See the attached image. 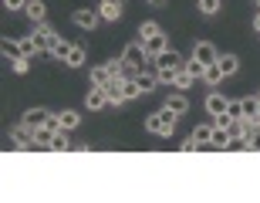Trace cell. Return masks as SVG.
I'll use <instances>...</instances> for the list:
<instances>
[{"instance_id":"obj_30","label":"cell","mask_w":260,"mask_h":203,"mask_svg":"<svg viewBox=\"0 0 260 203\" xmlns=\"http://www.w3.org/2000/svg\"><path fill=\"white\" fill-rule=\"evenodd\" d=\"M142 95V88H139V81L135 78H125V102H132V98Z\"/></svg>"},{"instance_id":"obj_13","label":"cell","mask_w":260,"mask_h":203,"mask_svg":"<svg viewBox=\"0 0 260 203\" xmlns=\"http://www.w3.org/2000/svg\"><path fill=\"white\" fill-rule=\"evenodd\" d=\"M226 102H230V98H223L220 92H210V95H206V112H210L213 119L223 115V112H226Z\"/></svg>"},{"instance_id":"obj_33","label":"cell","mask_w":260,"mask_h":203,"mask_svg":"<svg viewBox=\"0 0 260 203\" xmlns=\"http://www.w3.org/2000/svg\"><path fill=\"white\" fill-rule=\"evenodd\" d=\"M122 17V7H108V4H102V20H118Z\"/></svg>"},{"instance_id":"obj_3","label":"cell","mask_w":260,"mask_h":203,"mask_svg":"<svg viewBox=\"0 0 260 203\" xmlns=\"http://www.w3.org/2000/svg\"><path fill=\"white\" fill-rule=\"evenodd\" d=\"M176 112L173 108H159V112H152V115H145V129H149V132L152 135H173V129H176Z\"/></svg>"},{"instance_id":"obj_20","label":"cell","mask_w":260,"mask_h":203,"mask_svg":"<svg viewBox=\"0 0 260 203\" xmlns=\"http://www.w3.org/2000/svg\"><path fill=\"white\" fill-rule=\"evenodd\" d=\"M48 149H54V153H68V149H71V142H68V129H58V132H54V139H51Z\"/></svg>"},{"instance_id":"obj_42","label":"cell","mask_w":260,"mask_h":203,"mask_svg":"<svg viewBox=\"0 0 260 203\" xmlns=\"http://www.w3.org/2000/svg\"><path fill=\"white\" fill-rule=\"evenodd\" d=\"M149 4H155V7H162V4H166V0H149Z\"/></svg>"},{"instance_id":"obj_16","label":"cell","mask_w":260,"mask_h":203,"mask_svg":"<svg viewBox=\"0 0 260 203\" xmlns=\"http://www.w3.org/2000/svg\"><path fill=\"white\" fill-rule=\"evenodd\" d=\"M135 81H139V88H142V95H149V92L159 85V75H155V71H142V75H135Z\"/></svg>"},{"instance_id":"obj_27","label":"cell","mask_w":260,"mask_h":203,"mask_svg":"<svg viewBox=\"0 0 260 203\" xmlns=\"http://www.w3.org/2000/svg\"><path fill=\"white\" fill-rule=\"evenodd\" d=\"M196 7H200L203 17H216V14H220V0H200Z\"/></svg>"},{"instance_id":"obj_17","label":"cell","mask_w":260,"mask_h":203,"mask_svg":"<svg viewBox=\"0 0 260 203\" xmlns=\"http://www.w3.org/2000/svg\"><path fill=\"white\" fill-rule=\"evenodd\" d=\"M48 54H51V58H58V61H68V54H71V44H68V41L58 34V41L51 44V51H48Z\"/></svg>"},{"instance_id":"obj_21","label":"cell","mask_w":260,"mask_h":203,"mask_svg":"<svg viewBox=\"0 0 260 203\" xmlns=\"http://www.w3.org/2000/svg\"><path fill=\"white\" fill-rule=\"evenodd\" d=\"M193 85H196V78L189 75L186 68H183V71H176V78H173V88H179V92H186V88H193Z\"/></svg>"},{"instance_id":"obj_1","label":"cell","mask_w":260,"mask_h":203,"mask_svg":"<svg viewBox=\"0 0 260 203\" xmlns=\"http://www.w3.org/2000/svg\"><path fill=\"white\" fill-rule=\"evenodd\" d=\"M122 61H125V78L142 75V71H149V65H152V58H149V51H145L142 41H132V44L122 51Z\"/></svg>"},{"instance_id":"obj_8","label":"cell","mask_w":260,"mask_h":203,"mask_svg":"<svg viewBox=\"0 0 260 203\" xmlns=\"http://www.w3.org/2000/svg\"><path fill=\"white\" fill-rule=\"evenodd\" d=\"M81 31H95L98 20H102V10H75V17H71Z\"/></svg>"},{"instance_id":"obj_2","label":"cell","mask_w":260,"mask_h":203,"mask_svg":"<svg viewBox=\"0 0 260 203\" xmlns=\"http://www.w3.org/2000/svg\"><path fill=\"white\" fill-rule=\"evenodd\" d=\"M152 68H155V75H159V81L173 85L176 71H183V68H186V58L179 54V51H162L159 58H152Z\"/></svg>"},{"instance_id":"obj_5","label":"cell","mask_w":260,"mask_h":203,"mask_svg":"<svg viewBox=\"0 0 260 203\" xmlns=\"http://www.w3.org/2000/svg\"><path fill=\"white\" fill-rule=\"evenodd\" d=\"M30 38H34V44H38V54H41V51H51V44L58 41V31L51 27V24H38V31H34Z\"/></svg>"},{"instance_id":"obj_24","label":"cell","mask_w":260,"mask_h":203,"mask_svg":"<svg viewBox=\"0 0 260 203\" xmlns=\"http://www.w3.org/2000/svg\"><path fill=\"white\" fill-rule=\"evenodd\" d=\"M58 122H61V129H75L78 122H81V115H78L75 108H64V112L58 115Z\"/></svg>"},{"instance_id":"obj_12","label":"cell","mask_w":260,"mask_h":203,"mask_svg":"<svg viewBox=\"0 0 260 203\" xmlns=\"http://www.w3.org/2000/svg\"><path fill=\"white\" fill-rule=\"evenodd\" d=\"M48 119H51V112H48V108H27L20 122H24V126H30V129H38V126H44Z\"/></svg>"},{"instance_id":"obj_4","label":"cell","mask_w":260,"mask_h":203,"mask_svg":"<svg viewBox=\"0 0 260 203\" xmlns=\"http://www.w3.org/2000/svg\"><path fill=\"white\" fill-rule=\"evenodd\" d=\"M58 129H61L58 115H51L48 122H44V126H38V129H34V146H44V149H48V146H51V139H54V132H58Z\"/></svg>"},{"instance_id":"obj_37","label":"cell","mask_w":260,"mask_h":203,"mask_svg":"<svg viewBox=\"0 0 260 203\" xmlns=\"http://www.w3.org/2000/svg\"><path fill=\"white\" fill-rule=\"evenodd\" d=\"M4 7H7V10H24V7H27V0H4Z\"/></svg>"},{"instance_id":"obj_10","label":"cell","mask_w":260,"mask_h":203,"mask_svg":"<svg viewBox=\"0 0 260 203\" xmlns=\"http://www.w3.org/2000/svg\"><path fill=\"white\" fill-rule=\"evenodd\" d=\"M10 139H14V146H17V149H30V146H34V129L20 122V126L10 132Z\"/></svg>"},{"instance_id":"obj_6","label":"cell","mask_w":260,"mask_h":203,"mask_svg":"<svg viewBox=\"0 0 260 203\" xmlns=\"http://www.w3.org/2000/svg\"><path fill=\"white\" fill-rule=\"evenodd\" d=\"M102 88H105V95H108V105H122L125 102V78H108Z\"/></svg>"},{"instance_id":"obj_7","label":"cell","mask_w":260,"mask_h":203,"mask_svg":"<svg viewBox=\"0 0 260 203\" xmlns=\"http://www.w3.org/2000/svg\"><path fill=\"white\" fill-rule=\"evenodd\" d=\"M193 58L203 61V65H216V61H220V51H216V44H210V41H196Z\"/></svg>"},{"instance_id":"obj_19","label":"cell","mask_w":260,"mask_h":203,"mask_svg":"<svg viewBox=\"0 0 260 203\" xmlns=\"http://www.w3.org/2000/svg\"><path fill=\"white\" fill-rule=\"evenodd\" d=\"M220 68H223L226 78L237 75V71H240V58H237V54H220Z\"/></svg>"},{"instance_id":"obj_31","label":"cell","mask_w":260,"mask_h":203,"mask_svg":"<svg viewBox=\"0 0 260 203\" xmlns=\"http://www.w3.org/2000/svg\"><path fill=\"white\" fill-rule=\"evenodd\" d=\"M159 31H162V27H159L155 20H145L142 27H139V34H142V41H145V38H152V34H159Z\"/></svg>"},{"instance_id":"obj_29","label":"cell","mask_w":260,"mask_h":203,"mask_svg":"<svg viewBox=\"0 0 260 203\" xmlns=\"http://www.w3.org/2000/svg\"><path fill=\"white\" fill-rule=\"evenodd\" d=\"M108 78H112V75H108V68H105V65H98V68H91V85H105Z\"/></svg>"},{"instance_id":"obj_40","label":"cell","mask_w":260,"mask_h":203,"mask_svg":"<svg viewBox=\"0 0 260 203\" xmlns=\"http://www.w3.org/2000/svg\"><path fill=\"white\" fill-rule=\"evenodd\" d=\"M102 4H108V7H125L122 0H102Z\"/></svg>"},{"instance_id":"obj_18","label":"cell","mask_w":260,"mask_h":203,"mask_svg":"<svg viewBox=\"0 0 260 203\" xmlns=\"http://www.w3.org/2000/svg\"><path fill=\"white\" fill-rule=\"evenodd\" d=\"M223 68H220V61H216V65H206V71H203V81H206V85H220L223 81Z\"/></svg>"},{"instance_id":"obj_44","label":"cell","mask_w":260,"mask_h":203,"mask_svg":"<svg viewBox=\"0 0 260 203\" xmlns=\"http://www.w3.org/2000/svg\"><path fill=\"white\" fill-rule=\"evenodd\" d=\"M257 98H260V95H257ZM257 119H260V112H257Z\"/></svg>"},{"instance_id":"obj_14","label":"cell","mask_w":260,"mask_h":203,"mask_svg":"<svg viewBox=\"0 0 260 203\" xmlns=\"http://www.w3.org/2000/svg\"><path fill=\"white\" fill-rule=\"evenodd\" d=\"M27 17L34 20V24H44V17H48V7H44V0H27Z\"/></svg>"},{"instance_id":"obj_22","label":"cell","mask_w":260,"mask_h":203,"mask_svg":"<svg viewBox=\"0 0 260 203\" xmlns=\"http://www.w3.org/2000/svg\"><path fill=\"white\" fill-rule=\"evenodd\" d=\"M0 51H4V54H7L10 61L24 54V48H20V41H10V38H4V44H0Z\"/></svg>"},{"instance_id":"obj_23","label":"cell","mask_w":260,"mask_h":203,"mask_svg":"<svg viewBox=\"0 0 260 203\" xmlns=\"http://www.w3.org/2000/svg\"><path fill=\"white\" fill-rule=\"evenodd\" d=\"M64 65L68 68H81V65H85V48H81V44H71V54H68Z\"/></svg>"},{"instance_id":"obj_35","label":"cell","mask_w":260,"mask_h":203,"mask_svg":"<svg viewBox=\"0 0 260 203\" xmlns=\"http://www.w3.org/2000/svg\"><path fill=\"white\" fill-rule=\"evenodd\" d=\"M226 115L230 119H243V102H226Z\"/></svg>"},{"instance_id":"obj_11","label":"cell","mask_w":260,"mask_h":203,"mask_svg":"<svg viewBox=\"0 0 260 203\" xmlns=\"http://www.w3.org/2000/svg\"><path fill=\"white\" fill-rule=\"evenodd\" d=\"M85 105L91 108V112H98V108H105V105H108V95H105V88H102V85H91V92L85 95Z\"/></svg>"},{"instance_id":"obj_32","label":"cell","mask_w":260,"mask_h":203,"mask_svg":"<svg viewBox=\"0 0 260 203\" xmlns=\"http://www.w3.org/2000/svg\"><path fill=\"white\" fill-rule=\"evenodd\" d=\"M10 68H14L17 75H27V68H30V58H24V54H20V58H14V61H10Z\"/></svg>"},{"instance_id":"obj_38","label":"cell","mask_w":260,"mask_h":203,"mask_svg":"<svg viewBox=\"0 0 260 203\" xmlns=\"http://www.w3.org/2000/svg\"><path fill=\"white\" fill-rule=\"evenodd\" d=\"M179 149H183V153H196V149H200V142H196L193 135H189V139H186V142L179 146Z\"/></svg>"},{"instance_id":"obj_41","label":"cell","mask_w":260,"mask_h":203,"mask_svg":"<svg viewBox=\"0 0 260 203\" xmlns=\"http://www.w3.org/2000/svg\"><path fill=\"white\" fill-rule=\"evenodd\" d=\"M253 31H257V34H260V10H257V14H253Z\"/></svg>"},{"instance_id":"obj_45","label":"cell","mask_w":260,"mask_h":203,"mask_svg":"<svg viewBox=\"0 0 260 203\" xmlns=\"http://www.w3.org/2000/svg\"><path fill=\"white\" fill-rule=\"evenodd\" d=\"M257 95H260V92H257Z\"/></svg>"},{"instance_id":"obj_43","label":"cell","mask_w":260,"mask_h":203,"mask_svg":"<svg viewBox=\"0 0 260 203\" xmlns=\"http://www.w3.org/2000/svg\"><path fill=\"white\" fill-rule=\"evenodd\" d=\"M253 4H257V7H260V0H253Z\"/></svg>"},{"instance_id":"obj_34","label":"cell","mask_w":260,"mask_h":203,"mask_svg":"<svg viewBox=\"0 0 260 203\" xmlns=\"http://www.w3.org/2000/svg\"><path fill=\"white\" fill-rule=\"evenodd\" d=\"M186 71H189V75H193V78H203V71H206V65H203V61H186Z\"/></svg>"},{"instance_id":"obj_9","label":"cell","mask_w":260,"mask_h":203,"mask_svg":"<svg viewBox=\"0 0 260 203\" xmlns=\"http://www.w3.org/2000/svg\"><path fill=\"white\" fill-rule=\"evenodd\" d=\"M142 44H145V51H149V58H159L162 51H169V38H166L162 31H159V34H152V38H145Z\"/></svg>"},{"instance_id":"obj_39","label":"cell","mask_w":260,"mask_h":203,"mask_svg":"<svg viewBox=\"0 0 260 203\" xmlns=\"http://www.w3.org/2000/svg\"><path fill=\"white\" fill-rule=\"evenodd\" d=\"M230 122H233V119L226 115V112H223V115H216V126H220V129H226V126H230Z\"/></svg>"},{"instance_id":"obj_26","label":"cell","mask_w":260,"mask_h":203,"mask_svg":"<svg viewBox=\"0 0 260 203\" xmlns=\"http://www.w3.org/2000/svg\"><path fill=\"white\" fill-rule=\"evenodd\" d=\"M243 102V119H257V112H260V98L253 95V98H240Z\"/></svg>"},{"instance_id":"obj_15","label":"cell","mask_w":260,"mask_h":203,"mask_svg":"<svg viewBox=\"0 0 260 203\" xmlns=\"http://www.w3.org/2000/svg\"><path fill=\"white\" fill-rule=\"evenodd\" d=\"M166 108H173L176 115H183V112H189V98H186L183 92H176V95L166 98Z\"/></svg>"},{"instance_id":"obj_25","label":"cell","mask_w":260,"mask_h":203,"mask_svg":"<svg viewBox=\"0 0 260 203\" xmlns=\"http://www.w3.org/2000/svg\"><path fill=\"white\" fill-rule=\"evenodd\" d=\"M210 146H220V149H230V132L220 126H213V142Z\"/></svg>"},{"instance_id":"obj_28","label":"cell","mask_w":260,"mask_h":203,"mask_svg":"<svg viewBox=\"0 0 260 203\" xmlns=\"http://www.w3.org/2000/svg\"><path fill=\"white\" fill-rule=\"evenodd\" d=\"M193 139H196L200 146L213 142V126H196V129H193Z\"/></svg>"},{"instance_id":"obj_36","label":"cell","mask_w":260,"mask_h":203,"mask_svg":"<svg viewBox=\"0 0 260 203\" xmlns=\"http://www.w3.org/2000/svg\"><path fill=\"white\" fill-rule=\"evenodd\" d=\"M247 153H260V129L247 139Z\"/></svg>"}]
</instances>
